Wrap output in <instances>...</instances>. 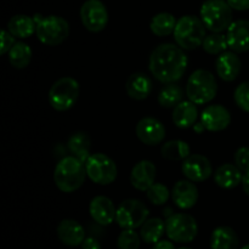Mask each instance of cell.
I'll use <instances>...</instances> for the list:
<instances>
[{
  "mask_svg": "<svg viewBox=\"0 0 249 249\" xmlns=\"http://www.w3.org/2000/svg\"><path fill=\"white\" fill-rule=\"evenodd\" d=\"M187 56L182 48L174 44H162L150 56V71L156 79L164 84L179 80L186 72Z\"/></svg>",
  "mask_w": 249,
  "mask_h": 249,
  "instance_id": "cell-1",
  "label": "cell"
},
{
  "mask_svg": "<svg viewBox=\"0 0 249 249\" xmlns=\"http://www.w3.org/2000/svg\"><path fill=\"white\" fill-rule=\"evenodd\" d=\"M87 177V169L84 163L80 162L74 156L62 158L57 163L53 172L55 185L65 194H72L77 191L84 182Z\"/></svg>",
  "mask_w": 249,
  "mask_h": 249,
  "instance_id": "cell-2",
  "label": "cell"
},
{
  "mask_svg": "<svg viewBox=\"0 0 249 249\" xmlns=\"http://www.w3.org/2000/svg\"><path fill=\"white\" fill-rule=\"evenodd\" d=\"M174 38L178 45L185 50H195L203 44L206 26L196 16H182L178 19L174 29Z\"/></svg>",
  "mask_w": 249,
  "mask_h": 249,
  "instance_id": "cell-3",
  "label": "cell"
},
{
  "mask_svg": "<svg viewBox=\"0 0 249 249\" xmlns=\"http://www.w3.org/2000/svg\"><path fill=\"white\" fill-rule=\"evenodd\" d=\"M33 18L36 24V36L45 45L56 46L63 43L70 36V24L63 17L34 15Z\"/></svg>",
  "mask_w": 249,
  "mask_h": 249,
  "instance_id": "cell-4",
  "label": "cell"
},
{
  "mask_svg": "<svg viewBox=\"0 0 249 249\" xmlns=\"http://www.w3.org/2000/svg\"><path fill=\"white\" fill-rule=\"evenodd\" d=\"M218 91V84L209 71L197 70L190 75L186 84V95L196 105L211 102Z\"/></svg>",
  "mask_w": 249,
  "mask_h": 249,
  "instance_id": "cell-5",
  "label": "cell"
},
{
  "mask_svg": "<svg viewBox=\"0 0 249 249\" xmlns=\"http://www.w3.org/2000/svg\"><path fill=\"white\" fill-rule=\"evenodd\" d=\"M201 19L207 29L221 33L232 23V9L226 0H206L201 7Z\"/></svg>",
  "mask_w": 249,
  "mask_h": 249,
  "instance_id": "cell-6",
  "label": "cell"
},
{
  "mask_svg": "<svg viewBox=\"0 0 249 249\" xmlns=\"http://www.w3.org/2000/svg\"><path fill=\"white\" fill-rule=\"evenodd\" d=\"M79 97V83L71 77L56 80L49 91V102L58 112L70 109Z\"/></svg>",
  "mask_w": 249,
  "mask_h": 249,
  "instance_id": "cell-7",
  "label": "cell"
},
{
  "mask_svg": "<svg viewBox=\"0 0 249 249\" xmlns=\"http://www.w3.org/2000/svg\"><path fill=\"white\" fill-rule=\"evenodd\" d=\"M165 232L169 240L174 242L189 243L196 238L198 225L194 216L189 214H172L165 221Z\"/></svg>",
  "mask_w": 249,
  "mask_h": 249,
  "instance_id": "cell-8",
  "label": "cell"
},
{
  "mask_svg": "<svg viewBox=\"0 0 249 249\" xmlns=\"http://www.w3.org/2000/svg\"><path fill=\"white\" fill-rule=\"evenodd\" d=\"M87 175L92 182L97 185H109L117 179L116 163L112 158L104 153H94L85 163Z\"/></svg>",
  "mask_w": 249,
  "mask_h": 249,
  "instance_id": "cell-9",
  "label": "cell"
},
{
  "mask_svg": "<svg viewBox=\"0 0 249 249\" xmlns=\"http://www.w3.org/2000/svg\"><path fill=\"white\" fill-rule=\"evenodd\" d=\"M147 207L139 199H126L117 208L116 221L122 229H138L148 218Z\"/></svg>",
  "mask_w": 249,
  "mask_h": 249,
  "instance_id": "cell-10",
  "label": "cell"
},
{
  "mask_svg": "<svg viewBox=\"0 0 249 249\" xmlns=\"http://www.w3.org/2000/svg\"><path fill=\"white\" fill-rule=\"evenodd\" d=\"M80 19L88 31L99 33L108 23V12L101 0H87L80 7Z\"/></svg>",
  "mask_w": 249,
  "mask_h": 249,
  "instance_id": "cell-11",
  "label": "cell"
},
{
  "mask_svg": "<svg viewBox=\"0 0 249 249\" xmlns=\"http://www.w3.org/2000/svg\"><path fill=\"white\" fill-rule=\"evenodd\" d=\"M136 136L142 143L156 146L162 142L165 138V128L158 119L152 117L142 118L136 124Z\"/></svg>",
  "mask_w": 249,
  "mask_h": 249,
  "instance_id": "cell-12",
  "label": "cell"
},
{
  "mask_svg": "<svg viewBox=\"0 0 249 249\" xmlns=\"http://www.w3.org/2000/svg\"><path fill=\"white\" fill-rule=\"evenodd\" d=\"M182 174L194 182H202L213 173L212 163L202 155H190L181 165Z\"/></svg>",
  "mask_w": 249,
  "mask_h": 249,
  "instance_id": "cell-13",
  "label": "cell"
},
{
  "mask_svg": "<svg viewBox=\"0 0 249 249\" xmlns=\"http://www.w3.org/2000/svg\"><path fill=\"white\" fill-rule=\"evenodd\" d=\"M201 123L208 131H221L231 123V114L221 105H211L201 114Z\"/></svg>",
  "mask_w": 249,
  "mask_h": 249,
  "instance_id": "cell-14",
  "label": "cell"
},
{
  "mask_svg": "<svg viewBox=\"0 0 249 249\" xmlns=\"http://www.w3.org/2000/svg\"><path fill=\"white\" fill-rule=\"evenodd\" d=\"M226 40L229 48L233 53H247L249 50V21L247 19L233 21L228 28Z\"/></svg>",
  "mask_w": 249,
  "mask_h": 249,
  "instance_id": "cell-15",
  "label": "cell"
},
{
  "mask_svg": "<svg viewBox=\"0 0 249 249\" xmlns=\"http://www.w3.org/2000/svg\"><path fill=\"white\" fill-rule=\"evenodd\" d=\"M172 198L180 209H190L198 201V189L191 180H181L173 187Z\"/></svg>",
  "mask_w": 249,
  "mask_h": 249,
  "instance_id": "cell-16",
  "label": "cell"
},
{
  "mask_svg": "<svg viewBox=\"0 0 249 249\" xmlns=\"http://www.w3.org/2000/svg\"><path fill=\"white\" fill-rule=\"evenodd\" d=\"M215 70L221 79L225 82H233L240 75L241 70H242V62L236 53L224 51L216 58Z\"/></svg>",
  "mask_w": 249,
  "mask_h": 249,
  "instance_id": "cell-17",
  "label": "cell"
},
{
  "mask_svg": "<svg viewBox=\"0 0 249 249\" xmlns=\"http://www.w3.org/2000/svg\"><path fill=\"white\" fill-rule=\"evenodd\" d=\"M91 218L100 225H109L116 220L117 209L113 202L106 196H96L91 199L89 206Z\"/></svg>",
  "mask_w": 249,
  "mask_h": 249,
  "instance_id": "cell-18",
  "label": "cell"
},
{
  "mask_svg": "<svg viewBox=\"0 0 249 249\" xmlns=\"http://www.w3.org/2000/svg\"><path fill=\"white\" fill-rule=\"evenodd\" d=\"M156 180V165L151 160H141L134 165L130 182L139 191H147Z\"/></svg>",
  "mask_w": 249,
  "mask_h": 249,
  "instance_id": "cell-19",
  "label": "cell"
},
{
  "mask_svg": "<svg viewBox=\"0 0 249 249\" xmlns=\"http://www.w3.org/2000/svg\"><path fill=\"white\" fill-rule=\"evenodd\" d=\"M57 236L68 247H78L85 240V230L78 221L65 219L57 226Z\"/></svg>",
  "mask_w": 249,
  "mask_h": 249,
  "instance_id": "cell-20",
  "label": "cell"
},
{
  "mask_svg": "<svg viewBox=\"0 0 249 249\" xmlns=\"http://www.w3.org/2000/svg\"><path fill=\"white\" fill-rule=\"evenodd\" d=\"M152 80L143 73H134L126 80L125 89L129 97L138 101L147 99L152 92Z\"/></svg>",
  "mask_w": 249,
  "mask_h": 249,
  "instance_id": "cell-21",
  "label": "cell"
},
{
  "mask_svg": "<svg viewBox=\"0 0 249 249\" xmlns=\"http://www.w3.org/2000/svg\"><path fill=\"white\" fill-rule=\"evenodd\" d=\"M242 172L238 169L237 165L230 164V163L223 164L214 173L215 184L226 190L233 189V187H237L238 185L242 184Z\"/></svg>",
  "mask_w": 249,
  "mask_h": 249,
  "instance_id": "cell-22",
  "label": "cell"
},
{
  "mask_svg": "<svg viewBox=\"0 0 249 249\" xmlns=\"http://www.w3.org/2000/svg\"><path fill=\"white\" fill-rule=\"evenodd\" d=\"M240 238L237 233L230 226H219L212 232V249H238Z\"/></svg>",
  "mask_w": 249,
  "mask_h": 249,
  "instance_id": "cell-23",
  "label": "cell"
},
{
  "mask_svg": "<svg viewBox=\"0 0 249 249\" xmlns=\"http://www.w3.org/2000/svg\"><path fill=\"white\" fill-rule=\"evenodd\" d=\"M198 117L196 104L192 101H181L173 112V122L178 128L186 129L194 125Z\"/></svg>",
  "mask_w": 249,
  "mask_h": 249,
  "instance_id": "cell-24",
  "label": "cell"
},
{
  "mask_svg": "<svg viewBox=\"0 0 249 249\" xmlns=\"http://www.w3.org/2000/svg\"><path fill=\"white\" fill-rule=\"evenodd\" d=\"M7 31L16 38H28L36 31L34 18L26 15H15L7 23Z\"/></svg>",
  "mask_w": 249,
  "mask_h": 249,
  "instance_id": "cell-25",
  "label": "cell"
},
{
  "mask_svg": "<svg viewBox=\"0 0 249 249\" xmlns=\"http://www.w3.org/2000/svg\"><path fill=\"white\" fill-rule=\"evenodd\" d=\"M90 147L91 141L85 133L74 134L68 140V150L82 163H87L88 158L90 157Z\"/></svg>",
  "mask_w": 249,
  "mask_h": 249,
  "instance_id": "cell-26",
  "label": "cell"
},
{
  "mask_svg": "<svg viewBox=\"0 0 249 249\" xmlns=\"http://www.w3.org/2000/svg\"><path fill=\"white\" fill-rule=\"evenodd\" d=\"M177 19L169 12H160L152 17L150 23V28L152 33L157 36H167L174 33Z\"/></svg>",
  "mask_w": 249,
  "mask_h": 249,
  "instance_id": "cell-27",
  "label": "cell"
},
{
  "mask_svg": "<svg viewBox=\"0 0 249 249\" xmlns=\"http://www.w3.org/2000/svg\"><path fill=\"white\" fill-rule=\"evenodd\" d=\"M165 232V223L160 218H152L147 219L145 223L142 224L140 230L141 240L145 241L146 243H153L162 238V236Z\"/></svg>",
  "mask_w": 249,
  "mask_h": 249,
  "instance_id": "cell-28",
  "label": "cell"
},
{
  "mask_svg": "<svg viewBox=\"0 0 249 249\" xmlns=\"http://www.w3.org/2000/svg\"><path fill=\"white\" fill-rule=\"evenodd\" d=\"M32 60V49L26 43H18L15 44L9 51V62L10 65L17 70H22L26 68L29 65Z\"/></svg>",
  "mask_w": 249,
  "mask_h": 249,
  "instance_id": "cell-29",
  "label": "cell"
},
{
  "mask_svg": "<svg viewBox=\"0 0 249 249\" xmlns=\"http://www.w3.org/2000/svg\"><path fill=\"white\" fill-rule=\"evenodd\" d=\"M163 158L168 160H182L190 156V146L182 140H172L162 146Z\"/></svg>",
  "mask_w": 249,
  "mask_h": 249,
  "instance_id": "cell-30",
  "label": "cell"
},
{
  "mask_svg": "<svg viewBox=\"0 0 249 249\" xmlns=\"http://www.w3.org/2000/svg\"><path fill=\"white\" fill-rule=\"evenodd\" d=\"M182 96H184V91L181 88L179 85L169 83L160 90V95H158V102L160 106L170 108V107H175L177 105H179L181 102Z\"/></svg>",
  "mask_w": 249,
  "mask_h": 249,
  "instance_id": "cell-31",
  "label": "cell"
},
{
  "mask_svg": "<svg viewBox=\"0 0 249 249\" xmlns=\"http://www.w3.org/2000/svg\"><path fill=\"white\" fill-rule=\"evenodd\" d=\"M202 48L209 55H220L229 48L226 36L220 33H212L204 38Z\"/></svg>",
  "mask_w": 249,
  "mask_h": 249,
  "instance_id": "cell-32",
  "label": "cell"
},
{
  "mask_svg": "<svg viewBox=\"0 0 249 249\" xmlns=\"http://www.w3.org/2000/svg\"><path fill=\"white\" fill-rule=\"evenodd\" d=\"M140 237L134 229H124L118 236L117 246L119 249H139Z\"/></svg>",
  "mask_w": 249,
  "mask_h": 249,
  "instance_id": "cell-33",
  "label": "cell"
},
{
  "mask_svg": "<svg viewBox=\"0 0 249 249\" xmlns=\"http://www.w3.org/2000/svg\"><path fill=\"white\" fill-rule=\"evenodd\" d=\"M146 196H147L148 201L156 206H162L165 202L169 199L170 192L167 186L163 184H153L150 189L146 191Z\"/></svg>",
  "mask_w": 249,
  "mask_h": 249,
  "instance_id": "cell-34",
  "label": "cell"
},
{
  "mask_svg": "<svg viewBox=\"0 0 249 249\" xmlns=\"http://www.w3.org/2000/svg\"><path fill=\"white\" fill-rule=\"evenodd\" d=\"M235 102L241 109L249 113V82L238 85L235 90Z\"/></svg>",
  "mask_w": 249,
  "mask_h": 249,
  "instance_id": "cell-35",
  "label": "cell"
},
{
  "mask_svg": "<svg viewBox=\"0 0 249 249\" xmlns=\"http://www.w3.org/2000/svg\"><path fill=\"white\" fill-rule=\"evenodd\" d=\"M235 164L241 172H249V147H241L236 151Z\"/></svg>",
  "mask_w": 249,
  "mask_h": 249,
  "instance_id": "cell-36",
  "label": "cell"
},
{
  "mask_svg": "<svg viewBox=\"0 0 249 249\" xmlns=\"http://www.w3.org/2000/svg\"><path fill=\"white\" fill-rule=\"evenodd\" d=\"M15 38H16V36H12L9 31H6V29H2L1 31V44H0V53H1V55H5V53H9V51L11 50L12 46L16 44Z\"/></svg>",
  "mask_w": 249,
  "mask_h": 249,
  "instance_id": "cell-37",
  "label": "cell"
},
{
  "mask_svg": "<svg viewBox=\"0 0 249 249\" xmlns=\"http://www.w3.org/2000/svg\"><path fill=\"white\" fill-rule=\"evenodd\" d=\"M232 10L237 11H245L249 9V0H226Z\"/></svg>",
  "mask_w": 249,
  "mask_h": 249,
  "instance_id": "cell-38",
  "label": "cell"
},
{
  "mask_svg": "<svg viewBox=\"0 0 249 249\" xmlns=\"http://www.w3.org/2000/svg\"><path fill=\"white\" fill-rule=\"evenodd\" d=\"M83 249H101V246H100V242L97 240L92 237L85 238L84 242L82 243Z\"/></svg>",
  "mask_w": 249,
  "mask_h": 249,
  "instance_id": "cell-39",
  "label": "cell"
},
{
  "mask_svg": "<svg viewBox=\"0 0 249 249\" xmlns=\"http://www.w3.org/2000/svg\"><path fill=\"white\" fill-rule=\"evenodd\" d=\"M152 249H175V246L173 245V242L167 240H160L158 242L155 243Z\"/></svg>",
  "mask_w": 249,
  "mask_h": 249,
  "instance_id": "cell-40",
  "label": "cell"
},
{
  "mask_svg": "<svg viewBox=\"0 0 249 249\" xmlns=\"http://www.w3.org/2000/svg\"><path fill=\"white\" fill-rule=\"evenodd\" d=\"M242 187H243V191L246 192V195L249 196V172L245 173L242 178Z\"/></svg>",
  "mask_w": 249,
  "mask_h": 249,
  "instance_id": "cell-41",
  "label": "cell"
},
{
  "mask_svg": "<svg viewBox=\"0 0 249 249\" xmlns=\"http://www.w3.org/2000/svg\"><path fill=\"white\" fill-rule=\"evenodd\" d=\"M241 249H249V245H246V246H243V247L241 248Z\"/></svg>",
  "mask_w": 249,
  "mask_h": 249,
  "instance_id": "cell-42",
  "label": "cell"
},
{
  "mask_svg": "<svg viewBox=\"0 0 249 249\" xmlns=\"http://www.w3.org/2000/svg\"><path fill=\"white\" fill-rule=\"evenodd\" d=\"M179 249H191V248H187V247H181V248H179Z\"/></svg>",
  "mask_w": 249,
  "mask_h": 249,
  "instance_id": "cell-43",
  "label": "cell"
}]
</instances>
